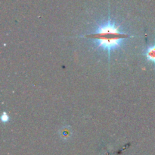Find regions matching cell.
Here are the masks:
<instances>
[{"mask_svg": "<svg viewBox=\"0 0 155 155\" xmlns=\"http://www.w3.org/2000/svg\"><path fill=\"white\" fill-rule=\"evenodd\" d=\"M79 37L86 38L92 49L96 52L106 53L110 62L112 52L124 49L127 41L134 36L130 34L124 26L109 16L107 20L93 26L89 33Z\"/></svg>", "mask_w": 155, "mask_h": 155, "instance_id": "1", "label": "cell"}, {"mask_svg": "<svg viewBox=\"0 0 155 155\" xmlns=\"http://www.w3.org/2000/svg\"><path fill=\"white\" fill-rule=\"evenodd\" d=\"M142 55L147 62L152 63L154 67H155V43H151V45L148 46L142 51Z\"/></svg>", "mask_w": 155, "mask_h": 155, "instance_id": "2", "label": "cell"}, {"mask_svg": "<svg viewBox=\"0 0 155 155\" xmlns=\"http://www.w3.org/2000/svg\"><path fill=\"white\" fill-rule=\"evenodd\" d=\"M59 135H60V137L62 139H68L72 135V129L69 126H63L59 130Z\"/></svg>", "mask_w": 155, "mask_h": 155, "instance_id": "3", "label": "cell"}, {"mask_svg": "<svg viewBox=\"0 0 155 155\" xmlns=\"http://www.w3.org/2000/svg\"><path fill=\"white\" fill-rule=\"evenodd\" d=\"M9 120H10V118H9L8 115L7 114V112H3L2 114L1 115V121L3 123H7L8 122Z\"/></svg>", "mask_w": 155, "mask_h": 155, "instance_id": "4", "label": "cell"}]
</instances>
